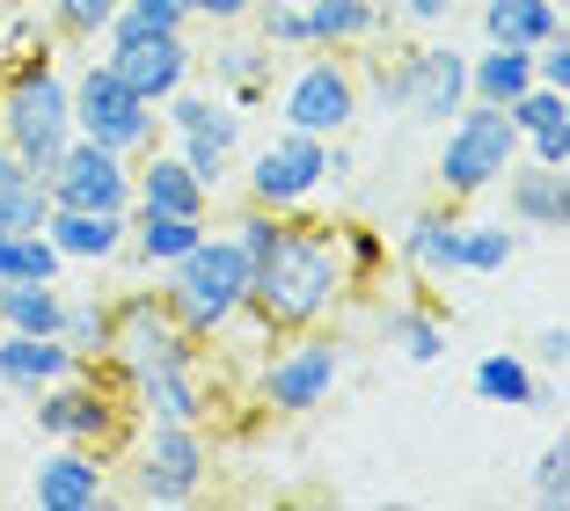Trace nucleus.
Returning <instances> with one entry per match:
<instances>
[{
    "mask_svg": "<svg viewBox=\"0 0 570 511\" xmlns=\"http://www.w3.org/2000/svg\"><path fill=\"white\" fill-rule=\"evenodd\" d=\"M154 293H161L168 314H176V322H184V330L213 351L219 336L249 314V256L227 242V227H205L198 242H190L184 256L161 271V285H154Z\"/></svg>",
    "mask_w": 570,
    "mask_h": 511,
    "instance_id": "f03ea898",
    "label": "nucleus"
},
{
    "mask_svg": "<svg viewBox=\"0 0 570 511\" xmlns=\"http://www.w3.org/2000/svg\"><path fill=\"white\" fill-rule=\"evenodd\" d=\"M469 8V0H395V16H410L417 30H439V22H453Z\"/></svg>",
    "mask_w": 570,
    "mask_h": 511,
    "instance_id": "a18cd8bd",
    "label": "nucleus"
},
{
    "mask_svg": "<svg viewBox=\"0 0 570 511\" xmlns=\"http://www.w3.org/2000/svg\"><path fill=\"white\" fill-rule=\"evenodd\" d=\"M395 256H403V271H417V278H461V213H453V198L417 205V213L395 227Z\"/></svg>",
    "mask_w": 570,
    "mask_h": 511,
    "instance_id": "f3484780",
    "label": "nucleus"
},
{
    "mask_svg": "<svg viewBox=\"0 0 570 511\" xmlns=\"http://www.w3.org/2000/svg\"><path fill=\"white\" fill-rule=\"evenodd\" d=\"M534 365H570V322H549L534 336Z\"/></svg>",
    "mask_w": 570,
    "mask_h": 511,
    "instance_id": "49530a36",
    "label": "nucleus"
},
{
    "mask_svg": "<svg viewBox=\"0 0 570 511\" xmlns=\"http://www.w3.org/2000/svg\"><path fill=\"white\" fill-rule=\"evenodd\" d=\"M336 256H344V278L352 285H373L387 264V234L366 227V219H336Z\"/></svg>",
    "mask_w": 570,
    "mask_h": 511,
    "instance_id": "f704fd0d",
    "label": "nucleus"
},
{
    "mask_svg": "<svg viewBox=\"0 0 570 511\" xmlns=\"http://www.w3.org/2000/svg\"><path fill=\"white\" fill-rule=\"evenodd\" d=\"M527 490H534V504H549V511L570 504V439H549L534 453V482H527Z\"/></svg>",
    "mask_w": 570,
    "mask_h": 511,
    "instance_id": "58836bf2",
    "label": "nucleus"
},
{
    "mask_svg": "<svg viewBox=\"0 0 570 511\" xmlns=\"http://www.w3.org/2000/svg\"><path fill=\"white\" fill-rule=\"evenodd\" d=\"M504 213L512 227H534V234H563L570 227V168H541V161H512L504 168Z\"/></svg>",
    "mask_w": 570,
    "mask_h": 511,
    "instance_id": "a211bd4d",
    "label": "nucleus"
},
{
    "mask_svg": "<svg viewBox=\"0 0 570 511\" xmlns=\"http://www.w3.org/2000/svg\"><path fill=\"white\" fill-rule=\"evenodd\" d=\"M301 16H307V51H366L395 22L373 0H301Z\"/></svg>",
    "mask_w": 570,
    "mask_h": 511,
    "instance_id": "4be33fe9",
    "label": "nucleus"
},
{
    "mask_svg": "<svg viewBox=\"0 0 570 511\" xmlns=\"http://www.w3.org/2000/svg\"><path fill=\"white\" fill-rule=\"evenodd\" d=\"M235 168H242V198L271 205V213H301V205L322 198V139L293 132V125H278V132Z\"/></svg>",
    "mask_w": 570,
    "mask_h": 511,
    "instance_id": "ddd939ff",
    "label": "nucleus"
},
{
    "mask_svg": "<svg viewBox=\"0 0 570 511\" xmlns=\"http://www.w3.org/2000/svg\"><path fill=\"white\" fill-rule=\"evenodd\" d=\"M45 242L73 264H125V213H81V205H51L45 213Z\"/></svg>",
    "mask_w": 570,
    "mask_h": 511,
    "instance_id": "aec40b11",
    "label": "nucleus"
},
{
    "mask_svg": "<svg viewBox=\"0 0 570 511\" xmlns=\"http://www.w3.org/2000/svg\"><path fill=\"white\" fill-rule=\"evenodd\" d=\"M125 402H132L139 424H213V380H205V358L190 365H154V373L125 380Z\"/></svg>",
    "mask_w": 570,
    "mask_h": 511,
    "instance_id": "dca6fc26",
    "label": "nucleus"
},
{
    "mask_svg": "<svg viewBox=\"0 0 570 511\" xmlns=\"http://www.w3.org/2000/svg\"><path fill=\"white\" fill-rule=\"evenodd\" d=\"M205 81H213V96H227V88H271L278 81V51L264 45V37H242V30H219L213 51H198Z\"/></svg>",
    "mask_w": 570,
    "mask_h": 511,
    "instance_id": "393cba45",
    "label": "nucleus"
},
{
    "mask_svg": "<svg viewBox=\"0 0 570 511\" xmlns=\"http://www.w3.org/2000/svg\"><path fill=\"white\" fill-rule=\"evenodd\" d=\"M110 22H132V30H190V8L184 0H125Z\"/></svg>",
    "mask_w": 570,
    "mask_h": 511,
    "instance_id": "a19ab883",
    "label": "nucleus"
},
{
    "mask_svg": "<svg viewBox=\"0 0 570 511\" xmlns=\"http://www.w3.org/2000/svg\"><path fill=\"white\" fill-rule=\"evenodd\" d=\"M520 154H527V161H541V168H570V125H556V132H534V139H520Z\"/></svg>",
    "mask_w": 570,
    "mask_h": 511,
    "instance_id": "c03bdc74",
    "label": "nucleus"
},
{
    "mask_svg": "<svg viewBox=\"0 0 570 511\" xmlns=\"http://www.w3.org/2000/svg\"><path fill=\"white\" fill-rule=\"evenodd\" d=\"M45 213H51L45 176L0 147V234H37V227H45Z\"/></svg>",
    "mask_w": 570,
    "mask_h": 511,
    "instance_id": "c756f323",
    "label": "nucleus"
},
{
    "mask_svg": "<svg viewBox=\"0 0 570 511\" xmlns=\"http://www.w3.org/2000/svg\"><path fill=\"white\" fill-rule=\"evenodd\" d=\"M358 88H366L381 110H403V117H417V125L439 132V125L469 102V51L439 45V37L395 45L387 59H366V67H358Z\"/></svg>",
    "mask_w": 570,
    "mask_h": 511,
    "instance_id": "39448f33",
    "label": "nucleus"
},
{
    "mask_svg": "<svg viewBox=\"0 0 570 511\" xmlns=\"http://www.w3.org/2000/svg\"><path fill=\"white\" fill-rule=\"evenodd\" d=\"M249 22H256V37H264L278 59H285V51H307V16H301V0H256Z\"/></svg>",
    "mask_w": 570,
    "mask_h": 511,
    "instance_id": "4c0bfd02",
    "label": "nucleus"
},
{
    "mask_svg": "<svg viewBox=\"0 0 570 511\" xmlns=\"http://www.w3.org/2000/svg\"><path fill=\"white\" fill-rule=\"evenodd\" d=\"M30 278L67 285V256L45 242V227L37 234H0V285H30Z\"/></svg>",
    "mask_w": 570,
    "mask_h": 511,
    "instance_id": "2f4dec72",
    "label": "nucleus"
},
{
    "mask_svg": "<svg viewBox=\"0 0 570 511\" xmlns=\"http://www.w3.org/2000/svg\"><path fill=\"white\" fill-rule=\"evenodd\" d=\"M118 8H125V0H45V30L51 37H73V45H96V37L110 30Z\"/></svg>",
    "mask_w": 570,
    "mask_h": 511,
    "instance_id": "c9c22d12",
    "label": "nucleus"
},
{
    "mask_svg": "<svg viewBox=\"0 0 570 511\" xmlns=\"http://www.w3.org/2000/svg\"><path fill=\"white\" fill-rule=\"evenodd\" d=\"M73 351L59 344V336H22V330H0V387L8 395L30 402L37 387H51V380H67L73 373Z\"/></svg>",
    "mask_w": 570,
    "mask_h": 511,
    "instance_id": "5701e85b",
    "label": "nucleus"
},
{
    "mask_svg": "<svg viewBox=\"0 0 570 511\" xmlns=\"http://www.w3.org/2000/svg\"><path fill=\"white\" fill-rule=\"evenodd\" d=\"M381 336L403 351L410 365H439L446 358V314H439L432 299H395V307L381 314Z\"/></svg>",
    "mask_w": 570,
    "mask_h": 511,
    "instance_id": "cd10ccee",
    "label": "nucleus"
},
{
    "mask_svg": "<svg viewBox=\"0 0 570 511\" xmlns=\"http://www.w3.org/2000/svg\"><path fill=\"white\" fill-rule=\"evenodd\" d=\"M336 380H344V336L315 322V330L278 336V351L256 365V402L271 416H315L336 395Z\"/></svg>",
    "mask_w": 570,
    "mask_h": 511,
    "instance_id": "6e6552de",
    "label": "nucleus"
},
{
    "mask_svg": "<svg viewBox=\"0 0 570 511\" xmlns=\"http://www.w3.org/2000/svg\"><path fill=\"white\" fill-rule=\"evenodd\" d=\"M190 358H205V344L168 314L161 293H147V285L110 293V351H102V373L139 380L154 365H190Z\"/></svg>",
    "mask_w": 570,
    "mask_h": 511,
    "instance_id": "1a4fd4ad",
    "label": "nucleus"
},
{
    "mask_svg": "<svg viewBox=\"0 0 570 511\" xmlns=\"http://www.w3.org/2000/svg\"><path fill=\"white\" fill-rule=\"evenodd\" d=\"M96 45H102V59H110V73H118L125 88H139L147 102H161L184 81H198V45H190V30H132V22H110Z\"/></svg>",
    "mask_w": 570,
    "mask_h": 511,
    "instance_id": "f8f14e48",
    "label": "nucleus"
},
{
    "mask_svg": "<svg viewBox=\"0 0 570 511\" xmlns=\"http://www.w3.org/2000/svg\"><path fill=\"white\" fill-rule=\"evenodd\" d=\"M0 8H16V0H0Z\"/></svg>",
    "mask_w": 570,
    "mask_h": 511,
    "instance_id": "09e8293b",
    "label": "nucleus"
},
{
    "mask_svg": "<svg viewBox=\"0 0 570 511\" xmlns=\"http://www.w3.org/2000/svg\"><path fill=\"white\" fill-rule=\"evenodd\" d=\"M475 22H483V45H549L563 37V0H475Z\"/></svg>",
    "mask_w": 570,
    "mask_h": 511,
    "instance_id": "b1692460",
    "label": "nucleus"
},
{
    "mask_svg": "<svg viewBox=\"0 0 570 511\" xmlns=\"http://www.w3.org/2000/svg\"><path fill=\"white\" fill-rule=\"evenodd\" d=\"M512 256H520V227H504V219H469V213H461V271H469V278H498Z\"/></svg>",
    "mask_w": 570,
    "mask_h": 511,
    "instance_id": "473e14b6",
    "label": "nucleus"
},
{
    "mask_svg": "<svg viewBox=\"0 0 570 511\" xmlns=\"http://www.w3.org/2000/svg\"><path fill=\"white\" fill-rule=\"evenodd\" d=\"M45 190L51 205H81V213H132V161L73 132L67 154L45 168Z\"/></svg>",
    "mask_w": 570,
    "mask_h": 511,
    "instance_id": "4468645a",
    "label": "nucleus"
},
{
    "mask_svg": "<svg viewBox=\"0 0 570 511\" xmlns=\"http://www.w3.org/2000/svg\"><path fill=\"white\" fill-rule=\"evenodd\" d=\"M242 125H249V117L219 102V110L205 117L198 132H176V139H168V147H176V161H184L190 176H198L205 190H213V198L227 190V183H235V161H242Z\"/></svg>",
    "mask_w": 570,
    "mask_h": 511,
    "instance_id": "412c9836",
    "label": "nucleus"
},
{
    "mask_svg": "<svg viewBox=\"0 0 570 511\" xmlns=\"http://www.w3.org/2000/svg\"><path fill=\"white\" fill-rule=\"evenodd\" d=\"M278 227H285V213H271V205H249V198H242V213L227 219V242H235L242 256L256 264V256H264V248L278 242Z\"/></svg>",
    "mask_w": 570,
    "mask_h": 511,
    "instance_id": "ea45409f",
    "label": "nucleus"
},
{
    "mask_svg": "<svg viewBox=\"0 0 570 511\" xmlns=\"http://www.w3.org/2000/svg\"><path fill=\"white\" fill-rule=\"evenodd\" d=\"M520 161V132L498 102H461V110L439 125V154H432V183L439 198L469 205L483 190H498V176Z\"/></svg>",
    "mask_w": 570,
    "mask_h": 511,
    "instance_id": "423d86ee",
    "label": "nucleus"
},
{
    "mask_svg": "<svg viewBox=\"0 0 570 511\" xmlns=\"http://www.w3.org/2000/svg\"><path fill=\"white\" fill-rule=\"evenodd\" d=\"M30 504L37 511H96V504H118L110 461H102V453H88V445H51L45 461L30 468Z\"/></svg>",
    "mask_w": 570,
    "mask_h": 511,
    "instance_id": "2eb2a0df",
    "label": "nucleus"
},
{
    "mask_svg": "<svg viewBox=\"0 0 570 511\" xmlns=\"http://www.w3.org/2000/svg\"><path fill=\"white\" fill-rule=\"evenodd\" d=\"M132 205H147V213H184V219H213V190L176 161V147H147L132 161Z\"/></svg>",
    "mask_w": 570,
    "mask_h": 511,
    "instance_id": "6ab92c4d",
    "label": "nucleus"
},
{
    "mask_svg": "<svg viewBox=\"0 0 570 511\" xmlns=\"http://www.w3.org/2000/svg\"><path fill=\"white\" fill-rule=\"evenodd\" d=\"M358 110H366V88H358L352 51H301L293 73H278V125L293 132L336 139L358 125Z\"/></svg>",
    "mask_w": 570,
    "mask_h": 511,
    "instance_id": "0eeeda50",
    "label": "nucleus"
},
{
    "mask_svg": "<svg viewBox=\"0 0 570 511\" xmlns=\"http://www.w3.org/2000/svg\"><path fill=\"white\" fill-rule=\"evenodd\" d=\"M73 132L96 139V147L125 154V161H139L147 147H161V110H154L139 88H125L118 73H110V59H88L81 73H73Z\"/></svg>",
    "mask_w": 570,
    "mask_h": 511,
    "instance_id": "9d476101",
    "label": "nucleus"
},
{
    "mask_svg": "<svg viewBox=\"0 0 570 511\" xmlns=\"http://www.w3.org/2000/svg\"><path fill=\"white\" fill-rule=\"evenodd\" d=\"M469 387H475V402H504V410H549V387H541L534 358H520V351H490V358H475Z\"/></svg>",
    "mask_w": 570,
    "mask_h": 511,
    "instance_id": "bb28decb",
    "label": "nucleus"
},
{
    "mask_svg": "<svg viewBox=\"0 0 570 511\" xmlns=\"http://www.w3.org/2000/svg\"><path fill=\"white\" fill-rule=\"evenodd\" d=\"M30 416H37V439L45 445H88L102 461H125L139 416L125 402V380L102 373V365H73L67 380H51L30 395Z\"/></svg>",
    "mask_w": 570,
    "mask_h": 511,
    "instance_id": "20e7f679",
    "label": "nucleus"
},
{
    "mask_svg": "<svg viewBox=\"0 0 570 511\" xmlns=\"http://www.w3.org/2000/svg\"><path fill=\"white\" fill-rule=\"evenodd\" d=\"M373 8H381V16H395V0H373Z\"/></svg>",
    "mask_w": 570,
    "mask_h": 511,
    "instance_id": "de8ad7c7",
    "label": "nucleus"
},
{
    "mask_svg": "<svg viewBox=\"0 0 570 511\" xmlns=\"http://www.w3.org/2000/svg\"><path fill=\"white\" fill-rule=\"evenodd\" d=\"M198 234H205V219H184V213H147V205H132V213H125V256H132L139 271H168L190 242H198Z\"/></svg>",
    "mask_w": 570,
    "mask_h": 511,
    "instance_id": "a878e982",
    "label": "nucleus"
},
{
    "mask_svg": "<svg viewBox=\"0 0 570 511\" xmlns=\"http://www.w3.org/2000/svg\"><path fill=\"white\" fill-rule=\"evenodd\" d=\"M352 278H344V256H336V219H307L285 213L278 242L249 264V322L264 336H293V330H315L344 307Z\"/></svg>",
    "mask_w": 570,
    "mask_h": 511,
    "instance_id": "f257e3e1",
    "label": "nucleus"
},
{
    "mask_svg": "<svg viewBox=\"0 0 570 511\" xmlns=\"http://www.w3.org/2000/svg\"><path fill=\"white\" fill-rule=\"evenodd\" d=\"M125 468H132V504H190L213 475V445L198 424H139L125 445Z\"/></svg>",
    "mask_w": 570,
    "mask_h": 511,
    "instance_id": "9b49d317",
    "label": "nucleus"
},
{
    "mask_svg": "<svg viewBox=\"0 0 570 511\" xmlns=\"http://www.w3.org/2000/svg\"><path fill=\"white\" fill-rule=\"evenodd\" d=\"M51 336L81 365H102V351H110V293H59V330Z\"/></svg>",
    "mask_w": 570,
    "mask_h": 511,
    "instance_id": "7c9ffc66",
    "label": "nucleus"
},
{
    "mask_svg": "<svg viewBox=\"0 0 570 511\" xmlns=\"http://www.w3.org/2000/svg\"><path fill=\"white\" fill-rule=\"evenodd\" d=\"M504 117H512V132L534 139V132H556V125H570V88H520V96L504 102Z\"/></svg>",
    "mask_w": 570,
    "mask_h": 511,
    "instance_id": "e433bc0d",
    "label": "nucleus"
},
{
    "mask_svg": "<svg viewBox=\"0 0 570 511\" xmlns=\"http://www.w3.org/2000/svg\"><path fill=\"white\" fill-rule=\"evenodd\" d=\"M184 8H190V22H205V30H242L256 0H184Z\"/></svg>",
    "mask_w": 570,
    "mask_h": 511,
    "instance_id": "79ce46f5",
    "label": "nucleus"
},
{
    "mask_svg": "<svg viewBox=\"0 0 570 511\" xmlns=\"http://www.w3.org/2000/svg\"><path fill=\"white\" fill-rule=\"evenodd\" d=\"M59 293H67V285H45V278H30V285H0V330L51 336V330H59Z\"/></svg>",
    "mask_w": 570,
    "mask_h": 511,
    "instance_id": "72a5a7b5",
    "label": "nucleus"
},
{
    "mask_svg": "<svg viewBox=\"0 0 570 511\" xmlns=\"http://www.w3.org/2000/svg\"><path fill=\"white\" fill-rule=\"evenodd\" d=\"M520 88H534V51H520V45H483V51H469V102H512Z\"/></svg>",
    "mask_w": 570,
    "mask_h": 511,
    "instance_id": "c85d7f7f",
    "label": "nucleus"
},
{
    "mask_svg": "<svg viewBox=\"0 0 570 511\" xmlns=\"http://www.w3.org/2000/svg\"><path fill=\"white\" fill-rule=\"evenodd\" d=\"M73 139V88L59 73V51H16L8 73H0V147L30 161L45 176Z\"/></svg>",
    "mask_w": 570,
    "mask_h": 511,
    "instance_id": "7ed1b4c3",
    "label": "nucleus"
},
{
    "mask_svg": "<svg viewBox=\"0 0 570 511\" xmlns=\"http://www.w3.org/2000/svg\"><path fill=\"white\" fill-rule=\"evenodd\" d=\"M534 81H541V88H570V37L534 45Z\"/></svg>",
    "mask_w": 570,
    "mask_h": 511,
    "instance_id": "37998d69",
    "label": "nucleus"
}]
</instances>
